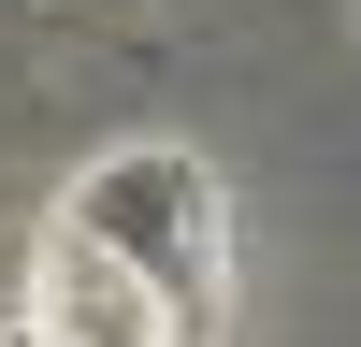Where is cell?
Here are the masks:
<instances>
[{"label": "cell", "instance_id": "obj_3", "mask_svg": "<svg viewBox=\"0 0 361 347\" xmlns=\"http://www.w3.org/2000/svg\"><path fill=\"white\" fill-rule=\"evenodd\" d=\"M0 347H29V318H15V333H0Z\"/></svg>", "mask_w": 361, "mask_h": 347}, {"label": "cell", "instance_id": "obj_2", "mask_svg": "<svg viewBox=\"0 0 361 347\" xmlns=\"http://www.w3.org/2000/svg\"><path fill=\"white\" fill-rule=\"evenodd\" d=\"M15 318H29V347H202L159 289H130L116 260H87L73 231H44L15 260Z\"/></svg>", "mask_w": 361, "mask_h": 347}, {"label": "cell", "instance_id": "obj_1", "mask_svg": "<svg viewBox=\"0 0 361 347\" xmlns=\"http://www.w3.org/2000/svg\"><path fill=\"white\" fill-rule=\"evenodd\" d=\"M44 231H73V246L116 260L130 289H159L188 333H217V304H231V188L188 145H116V159H87Z\"/></svg>", "mask_w": 361, "mask_h": 347}]
</instances>
